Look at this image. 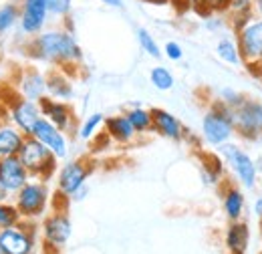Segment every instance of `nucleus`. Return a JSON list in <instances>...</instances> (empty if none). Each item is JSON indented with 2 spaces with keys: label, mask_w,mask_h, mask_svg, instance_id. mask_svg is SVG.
<instances>
[{
  "label": "nucleus",
  "mask_w": 262,
  "mask_h": 254,
  "mask_svg": "<svg viewBox=\"0 0 262 254\" xmlns=\"http://www.w3.org/2000/svg\"><path fill=\"white\" fill-rule=\"evenodd\" d=\"M25 55L38 63L63 69L65 73H69L71 69H77L83 61V51L73 31L63 27L45 29L42 32L31 36L25 45Z\"/></svg>",
  "instance_id": "f257e3e1"
},
{
  "label": "nucleus",
  "mask_w": 262,
  "mask_h": 254,
  "mask_svg": "<svg viewBox=\"0 0 262 254\" xmlns=\"http://www.w3.org/2000/svg\"><path fill=\"white\" fill-rule=\"evenodd\" d=\"M236 135L234 111L220 99H214L202 117V139L210 147H220L228 143Z\"/></svg>",
  "instance_id": "f03ea898"
},
{
  "label": "nucleus",
  "mask_w": 262,
  "mask_h": 254,
  "mask_svg": "<svg viewBox=\"0 0 262 254\" xmlns=\"http://www.w3.org/2000/svg\"><path fill=\"white\" fill-rule=\"evenodd\" d=\"M12 202L16 204L23 220L36 222L47 216L49 204H51V188L49 182L31 178L20 190L12 196Z\"/></svg>",
  "instance_id": "7ed1b4c3"
},
{
  "label": "nucleus",
  "mask_w": 262,
  "mask_h": 254,
  "mask_svg": "<svg viewBox=\"0 0 262 254\" xmlns=\"http://www.w3.org/2000/svg\"><path fill=\"white\" fill-rule=\"evenodd\" d=\"M18 158L27 167V172L31 174V178H36V180L49 182L59 172V158L49 147H45L38 139H34L33 135L25 139L18 152Z\"/></svg>",
  "instance_id": "20e7f679"
},
{
  "label": "nucleus",
  "mask_w": 262,
  "mask_h": 254,
  "mask_svg": "<svg viewBox=\"0 0 262 254\" xmlns=\"http://www.w3.org/2000/svg\"><path fill=\"white\" fill-rule=\"evenodd\" d=\"M220 158L230 167V172L234 174V178L238 180V184L246 190H252L258 182V167L254 163V159L250 158V154L240 147L238 143H224L220 145Z\"/></svg>",
  "instance_id": "39448f33"
},
{
  "label": "nucleus",
  "mask_w": 262,
  "mask_h": 254,
  "mask_svg": "<svg viewBox=\"0 0 262 254\" xmlns=\"http://www.w3.org/2000/svg\"><path fill=\"white\" fill-rule=\"evenodd\" d=\"M236 135L242 141H258L262 139V101L246 97L232 109Z\"/></svg>",
  "instance_id": "423d86ee"
},
{
  "label": "nucleus",
  "mask_w": 262,
  "mask_h": 254,
  "mask_svg": "<svg viewBox=\"0 0 262 254\" xmlns=\"http://www.w3.org/2000/svg\"><path fill=\"white\" fill-rule=\"evenodd\" d=\"M95 165L87 158H77L65 161L57 172V192L65 198H73L83 186H87V180L91 178Z\"/></svg>",
  "instance_id": "0eeeda50"
},
{
  "label": "nucleus",
  "mask_w": 262,
  "mask_h": 254,
  "mask_svg": "<svg viewBox=\"0 0 262 254\" xmlns=\"http://www.w3.org/2000/svg\"><path fill=\"white\" fill-rule=\"evenodd\" d=\"M36 252V224L23 220L12 228L0 230V254Z\"/></svg>",
  "instance_id": "6e6552de"
},
{
  "label": "nucleus",
  "mask_w": 262,
  "mask_h": 254,
  "mask_svg": "<svg viewBox=\"0 0 262 254\" xmlns=\"http://www.w3.org/2000/svg\"><path fill=\"white\" fill-rule=\"evenodd\" d=\"M40 234L45 240V248L61 250L71 240V234H73V224H71L67 210L55 208L51 214H47L40 224Z\"/></svg>",
  "instance_id": "1a4fd4ad"
},
{
  "label": "nucleus",
  "mask_w": 262,
  "mask_h": 254,
  "mask_svg": "<svg viewBox=\"0 0 262 254\" xmlns=\"http://www.w3.org/2000/svg\"><path fill=\"white\" fill-rule=\"evenodd\" d=\"M234 34L242 63H262V18L254 16Z\"/></svg>",
  "instance_id": "9d476101"
},
{
  "label": "nucleus",
  "mask_w": 262,
  "mask_h": 254,
  "mask_svg": "<svg viewBox=\"0 0 262 254\" xmlns=\"http://www.w3.org/2000/svg\"><path fill=\"white\" fill-rule=\"evenodd\" d=\"M6 113H8L10 123L14 127H18L27 137L33 133V127L42 117L38 103L36 101H29V99H25L18 93H14L12 99L6 101Z\"/></svg>",
  "instance_id": "9b49d317"
},
{
  "label": "nucleus",
  "mask_w": 262,
  "mask_h": 254,
  "mask_svg": "<svg viewBox=\"0 0 262 254\" xmlns=\"http://www.w3.org/2000/svg\"><path fill=\"white\" fill-rule=\"evenodd\" d=\"M40 113L45 119H49L53 125H57L61 131H65L67 135L77 131V115L73 111V107L67 101H59L53 97L45 95L38 101Z\"/></svg>",
  "instance_id": "f8f14e48"
},
{
  "label": "nucleus",
  "mask_w": 262,
  "mask_h": 254,
  "mask_svg": "<svg viewBox=\"0 0 262 254\" xmlns=\"http://www.w3.org/2000/svg\"><path fill=\"white\" fill-rule=\"evenodd\" d=\"M49 6L47 0H20V32L31 38L45 31L49 23Z\"/></svg>",
  "instance_id": "ddd939ff"
},
{
  "label": "nucleus",
  "mask_w": 262,
  "mask_h": 254,
  "mask_svg": "<svg viewBox=\"0 0 262 254\" xmlns=\"http://www.w3.org/2000/svg\"><path fill=\"white\" fill-rule=\"evenodd\" d=\"M31 135H33L34 139H38L45 147H49L59 158V161L67 159V156H69V135H67L65 131H61L57 125H53L49 119L40 117L36 121V125L33 127Z\"/></svg>",
  "instance_id": "4468645a"
},
{
  "label": "nucleus",
  "mask_w": 262,
  "mask_h": 254,
  "mask_svg": "<svg viewBox=\"0 0 262 254\" xmlns=\"http://www.w3.org/2000/svg\"><path fill=\"white\" fill-rule=\"evenodd\" d=\"M29 180H31V174L27 172L18 156L0 158V184L10 192V196H14Z\"/></svg>",
  "instance_id": "2eb2a0df"
},
{
  "label": "nucleus",
  "mask_w": 262,
  "mask_h": 254,
  "mask_svg": "<svg viewBox=\"0 0 262 254\" xmlns=\"http://www.w3.org/2000/svg\"><path fill=\"white\" fill-rule=\"evenodd\" d=\"M16 93L29 101H40L47 95V75L40 73L36 67H27L20 71L16 79Z\"/></svg>",
  "instance_id": "dca6fc26"
},
{
  "label": "nucleus",
  "mask_w": 262,
  "mask_h": 254,
  "mask_svg": "<svg viewBox=\"0 0 262 254\" xmlns=\"http://www.w3.org/2000/svg\"><path fill=\"white\" fill-rule=\"evenodd\" d=\"M151 117H154V133L162 135L169 141H184L188 129L184 123L169 111H165L162 107H154L151 109Z\"/></svg>",
  "instance_id": "f3484780"
},
{
  "label": "nucleus",
  "mask_w": 262,
  "mask_h": 254,
  "mask_svg": "<svg viewBox=\"0 0 262 254\" xmlns=\"http://www.w3.org/2000/svg\"><path fill=\"white\" fill-rule=\"evenodd\" d=\"M103 129L107 133V137L117 145H131L137 139V133H135V129L129 123L125 113H117V115L105 117Z\"/></svg>",
  "instance_id": "a211bd4d"
},
{
  "label": "nucleus",
  "mask_w": 262,
  "mask_h": 254,
  "mask_svg": "<svg viewBox=\"0 0 262 254\" xmlns=\"http://www.w3.org/2000/svg\"><path fill=\"white\" fill-rule=\"evenodd\" d=\"M224 244L228 254H246L250 244V228L242 220H234L228 224L224 234Z\"/></svg>",
  "instance_id": "6ab92c4d"
},
{
  "label": "nucleus",
  "mask_w": 262,
  "mask_h": 254,
  "mask_svg": "<svg viewBox=\"0 0 262 254\" xmlns=\"http://www.w3.org/2000/svg\"><path fill=\"white\" fill-rule=\"evenodd\" d=\"M222 208H224V214H226L230 222L242 220L244 208H246L244 192L234 184H224V188H222Z\"/></svg>",
  "instance_id": "aec40b11"
},
{
  "label": "nucleus",
  "mask_w": 262,
  "mask_h": 254,
  "mask_svg": "<svg viewBox=\"0 0 262 254\" xmlns=\"http://www.w3.org/2000/svg\"><path fill=\"white\" fill-rule=\"evenodd\" d=\"M25 139L27 135L18 127H14L10 121H2L0 123V158L18 156Z\"/></svg>",
  "instance_id": "412c9836"
},
{
  "label": "nucleus",
  "mask_w": 262,
  "mask_h": 254,
  "mask_svg": "<svg viewBox=\"0 0 262 254\" xmlns=\"http://www.w3.org/2000/svg\"><path fill=\"white\" fill-rule=\"evenodd\" d=\"M47 95L59 101H69L73 97V81L63 69H51L47 73Z\"/></svg>",
  "instance_id": "4be33fe9"
},
{
  "label": "nucleus",
  "mask_w": 262,
  "mask_h": 254,
  "mask_svg": "<svg viewBox=\"0 0 262 254\" xmlns=\"http://www.w3.org/2000/svg\"><path fill=\"white\" fill-rule=\"evenodd\" d=\"M230 18V25L234 31H238L242 25H246L248 20H252L254 14V0H230L226 12Z\"/></svg>",
  "instance_id": "5701e85b"
},
{
  "label": "nucleus",
  "mask_w": 262,
  "mask_h": 254,
  "mask_svg": "<svg viewBox=\"0 0 262 254\" xmlns=\"http://www.w3.org/2000/svg\"><path fill=\"white\" fill-rule=\"evenodd\" d=\"M129 123L133 125L137 135H147V133H154V117H151V109H145V107H131L125 111Z\"/></svg>",
  "instance_id": "b1692460"
},
{
  "label": "nucleus",
  "mask_w": 262,
  "mask_h": 254,
  "mask_svg": "<svg viewBox=\"0 0 262 254\" xmlns=\"http://www.w3.org/2000/svg\"><path fill=\"white\" fill-rule=\"evenodd\" d=\"M222 174H224V163L220 156H204L202 159V178L206 184L210 186H218L222 180Z\"/></svg>",
  "instance_id": "393cba45"
},
{
  "label": "nucleus",
  "mask_w": 262,
  "mask_h": 254,
  "mask_svg": "<svg viewBox=\"0 0 262 254\" xmlns=\"http://www.w3.org/2000/svg\"><path fill=\"white\" fill-rule=\"evenodd\" d=\"M20 20V4L6 2L0 6V38Z\"/></svg>",
  "instance_id": "a878e982"
},
{
  "label": "nucleus",
  "mask_w": 262,
  "mask_h": 254,
  "mask_svg": "<svg viewBox=\"0 0 262 254\" xmlns=\"http://www.w3.org/2000/svg\"><path fill=\"white\" fill-rule=\"evenodd\" d=\"M216 55L228 65H242V57H240L236 38H228V36L220 38L216 45Z\"/></svg>",
  "instance_id": "bb28decb"
},
{
  "label": "nucleus",
  "mask_w": 262,
  "mask_h": 254,
  "mask_svg": "<svg viewBox=\"0 0 262 254\" xmlns=\"http://www.w3.org/2000/svg\"><path fill=\"white\" fill-rule=\"evenodd\" d=\"M105 123V115L103 113H93L89 115L81 125L77 127V135L83 139V141H91L99 135V129Z\"/></svg>",
  "instance_id": "cd10ccee"
},
{
  "label": "nucleus",
  "mask_w": 262,
  "mask_h": 254,
  "mask_svg": "<svg viewBox=\"0 0 262 254\" xmlns=\"http://www.w3.org/2000/svg\"><path fill=\"white\" fill-rule=\"evenodd\" d=\"M228 2L230 0H190V8H194L202 16H212L226 12Z\"/></svg>",
  "instance_id": "c85d7f7f"
},
{
  "label": "nucleus",
  "mask_w": 262,
  "mask_h": 254,
  "mask_svg": "<svg viewBox=\"0 0 262 254\" xmlns=\"http://www.w3.org/2000/svg\"><path fill=\"white\" fill-rule=\"evenodd\" d=\"M149 83L158 89V91H169L176 85V79L171 75V71L167 67H154L149 71Z\"/></svg>",
  "instance_id": "c756f323"
},
{
  "label": "nucleus",
  "mask_w": 262,
  "mask_h": 254,
  "mask_svg": "<svg viewBox=\"0 0 262 254\" xmlns=\"http://www.w3.org/2000/svg\"><path fill=\"white\" fill-rule=\"evenodd\" d=\"M23 222V216L16 208V204L12 200H6V202H0V230L4 228H12L16 224Z\"/></svg>",
  "instance_id": "7c9ffc66"
},
{
  "label": "nucleus",
  "mask_w": 262,
  "mask_h": 254,
  "mask_svg": "<svg viewBox=\"0 0 262 254\" xmlns=\"http://www.w3.org/2000/svg\"><path fill=\"white\" fill-rule=\"evenodd\" d=\"M137 43H139L141 51H143L145 55H149L151 59H160V57L164 55V51H162V47L158 45V40L154 38V34L149 31H145V29H137Z\"/></svg>",
  "instance_id": "2f4dec72"
},
{
  "label": "nucleus",
  "mask_w": 262,
  "mask_h": 254,
  "mask_svg": "<svg viewBox=\"0 0 262 254\" xmlns=\"http://www.w3.org/2000/svg\"><path fill=\"white\" fill-rule=\"evenodd\" d=\"M47 6H49V14L51 16H57V18L65 20V18L71 16L73 0H47Z\"/></svg>",
  "instance_id": "473e14b6"
},
{
  "label": "nucleus",
  "mask_w": 262,
  "mask_h": 254,
  "mask_svg": "<svg viewBox=\"0 0 262 254\" xmlns=\"http://www.w3.org/2000/svg\"><path fill=\"white\" fill-rule=\"evenodd\" d=\"M162 51H164V55L169 61H182V57H184V49H182V45L176 43V40H167Z\"/></svg>",
  "instance_id": "72a5a7b5"
},
{
  "label": "nucleus",
  "mask_w": 262,
  "mask_h": 254,
  "mask_svg": "<svg viewBox=\"0 0 262 254\" xmlns=\"http://www.w3.org/2000/svg\"><path fill=\"white\" fill-rule=\"evenodd\" d=\"M218 99H220L222 103H226L228 107L234 109V107L244 99V95H242V93H238V91H234V89H224V91H220V97H218Z\"/></svg>",
  "instance_id": "f704fd0d"
},
{
  "label": "nucleus",
  "mask_w": 262,
  "mask_h": 254,
  "mask_svg": "<svg viewBox=\"0 0 262 254\" xmlns=\"http://www.w3.org/2000/svg\"><path fill=\"white\" fill-rule=\"evenodd\" d=\"M246 67V71H248V75L250 77H254V79H260L262 81V63H242Z\"/></svg>",
  "instance_id": "c9c22d12"
},
{
  "label": "nucleus",
  "mask_w": 262,
  "mask_h": 254,
  "mask_svg": "<svg viewBox=\"0 0 262 254\" xmlns=\"http://www.w3.org/2000/svg\"><path fill=\"white\" fill-rule=\"evenodd\" d=\"M254 214L258 216V220L262 222V196H258L256 202H254Z\"/></svg>",
  "instance_id": "e433bc0d"
},
{
  "label": "nucleus",
  "mask_w": 262,
  "mask_h": 254,
  "mask_svg": "<svg viewBox=\"0 0 262 254\" xmlns=\"http://www.w3.org/2000/svg\"><path fill=\"white\" fill-rule=\"evenodd\" d=\"M87 192H89V188H87V186H83V188H81V190L77 192V194H75V196H73L71 200H75V202H79V200H83V198L87 196Z\"/></svg>",
  "instance_id": "4c0bfd02"
},
{
  "label": "nucleus",
  "mask_w": 262,
  "mask_h": 254,
  "mask_svg": "<svg viewBox=\"0 0 262 254\" xmlns=\"http://www.w3.org/2000/svg\"><path fill=\"white\" fill-rule=\"evenodd\" d=\"M6 200H12V196H10V192L0 184V202H6Z\"/></svg>",
  "instance_id": "58836bf2"
},
{
  "label": "nucleus",
  "mask_w": 262,
  "mask_h": 254,
  "mask_svg": "<svg viewBox=\"0 0 262 254\" xmlns=\"http://www.w3.org/2000/svg\"><path fill=\"white\" fill-rule=\"evenodd\" d=\"M99 2H103L107 6H113V8H121L123 6V0H99Z\"/></svg>",
  "instance_id": "ea45409f"
},
{
  "label": "nucleus",
  "mask_w": 262,
  "mask_h": 254,
  "mask_svg": "<svg viewBox=\"0 0 262 254\" xmlns=\"http://www.w3.org/2000/svg\"><path fill=\"white\" fill-rule=\"evenodd\" d=\"M254 14L262 18V0H254Z\"/></svg>",
  "instance_id": "a19ab883"
},
{
  "label": "nucleus",
  "mask_w": 262,
  "mask_h": 254,
  "mask_svg": "<svg viewBox=\"0 0 262 254\" xmlns=\"http://www.w3.org/2000/svg\"><path fill=\"white\" fill-rule=\"evenodd\" d=\"M147 4H158V6H164V4H169V0H143Z\"/></svg>",
  "instance_id": "79ce46f5"
},
{
  "label": "nucleus",
  "mask_w": 262,
  "mask_h": 254,
  "mask_svg": "<svg viewBox=\"0 0 262 254\" xmlns=\"http://www.w3.org/2000/svg\"><path fill=\"white\" fill-rule=\"evenodd\" d=\"M45 254H61V250H53V248H45Z\"/></svg>",
  "instance_id": "37998d69"
},
{
  "label": "nucleus",
  "mask_w": 262,
  "mask_h": 254,
  "mask_svg": "<svg viewBox=\"0 0 262 254\" xmlns=\"http://www.w3.org/2000/svg\"><path fill=\"white\" fill-rule=\"evenodd\" d=\"M260 238H262V222H260Z\"/></svg>",
  "instance_id": "c03bdc74"
}]
</instances>
